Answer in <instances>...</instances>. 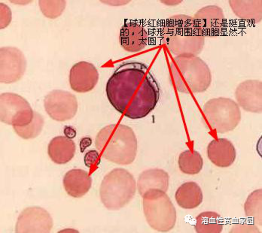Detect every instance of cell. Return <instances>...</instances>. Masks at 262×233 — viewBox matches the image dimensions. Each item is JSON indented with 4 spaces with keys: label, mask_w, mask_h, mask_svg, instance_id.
I'll list each match as a JSON object with an SVG mask.
<instances>
[{
    "label": "cell",
    "mask_w": 262,
    "mask_h": 233,
    "mask_svg": "<svg viewBox=\"0 0 262 233\" xmlns=\"http://www.w3.org/2000/svg\"><path fill=\"white\" fill-rule=\"evenodd\" d=\"M12 14L10 8L4 3H0V28H6L12 22Z\"/></svg>",
    "instance_id": "28"
},
{
    "label": "cell",
    "mask_w": 262,
    "mask_h": 233,
    "mask_svg": "<svg viewBox=\"0 0 262 233\" xmlns=\"http://www.w3.org/2000/svg\"><path fill=\"white\" fill-rule=\"evenodd\" d=\"M163 44L176 56H198L202 52L205 37L194 26L193 18L186 14L172 16L161 29Z\"/></svg>",
    "instance_id": "2"
},
{
    "label": "cell",
    "mask_w": 262,
    "mask_h": 233,
    "mask_svg": "<svg viewBox=\"0 0 262 233\" xmlns=\"http://www.w3.org/2000/svg\"><path fill=\"white\" fill-rule=\"evenodd\" d=\"M69 81L70 87L75 92L79 94L90 92L98 83V70L89 62H79L70 69Z\"/></svg>",
    "instance_id": "15"
},
{
    "label": "cell",
    "mask_w": 262,
    "mask_h": 233,
    "mask_svg": "<svg viewBox=\"0 0 262 233\" xmlns=\"http://www.w3.org/2000/svg\"><path fill=\"white\" fill-rule=\"evenodd\" d=\"M66 192L73 198L85 196L92 186V178L87 171L73 169L65 174L63 179Z\"/></svg>",
    "instance_id": "17"
},
{
    "label": "cell",
    "mask_w": 262,
    "mask_h": 233,
    "mask_svg": "<svg viewBox=\"0 0 262 233\" xmlns=\"http://www.w3.org/2000/svg\"><path fill=\"white\" fill-rule=\"evenodd\" d=\"M137 192L134 175L122 168H116L105 175L100 188V197L105 208L118 211L125 207Z\"/></svg>",
    "instance_id": "5"
},
{
    "label": "cell",
    "mask_w": 262,
    "mask_h": 233,
    "mask_svg": "<svg viewBox=\"0 0 262 233\" xmlns=\"http://www.w3.org/2000/svg\"><path fill=\"white\" fill-rule=\"evenodd\" d=\"M96 148L107 160L127 166L137 157L138 143L135 132L124 124H110L99 131Z\"/></svg>",
    "instance_id": "3"
},
{
    "label": "cell",
    "mask_w": 262,
    "mask_h": 233,
    "mask_svg": "<svg viewBox=\"0 0 262 233\" xmlns=\"http://www.w3.org/2000/svg\"><path fill=\"white\" fill-rule=\"evenodd\" d=\"M192 18L194 26L205 38L220 35L226 24L223 9L215 5L203 7L194 14Z\"/></svg>",
    "instance_id": "12"
},
{
    "label": "cell",
    "mask_w": 262,
    "mask_h": 233,
    "mask_svg": "<svg viewBox=\"0 0 262 233\" xmlns=\"http://www.w3.org/2000/svg\"><path fill=\"white\" fill-rule=\"evenodd\" d=\"M54 222L49 212L41 207H29L20 214L16 223L17 233H48Z\"/></svg>",
    "instance_id": "11"
},
{
    "label": "cell",
    "mask_w": 262,
    "mask_h": 233,
    "mask_svg": "<svg viewBox=\"0 0 262 233\" xmlns=\"http://www.w3.org/2000/svg\"><path fill=\"white\" fill-rule=\"evenodd\" d=\"M119 41L126 52H142L149 42V33L143 21L130 20L125 22L121 27Z\"/></svg>",
    "instance_id": "13"
},
{
    "label": "cell",
    "mask_w": 262,
    "mask_h": 233,
    "mask_svg": "<svg viewBox=\"0 0 262 233\" xmlns=\"http://www.w3.org/2000/svg\"><path fill=\"white\" fill-rule=\"evenodd\" d=\"M203 111L212 130L218 133H227L235 130L241 123L239 105L230 98L212 99L205 103Z\"/></svg>",
    "instance_id": "7"
},
{
    "label": "cell",
    "mask_w": 262,
    "mask_h": 233,
    "mask_svg": "<svg viewBox=\"0 0 262 233\" xmlns=\"http://www.w3.org/2000/svg\"><path fill=\"white\" fill-rule=\"evenodd\" d=\"M43 116L38 112H34L33 121L25 127H13L14 132L23 139H33L39 136L44 127Z\"/></svg>",
    "instance_id": "25"
},
{
    "label": "cell",
    "mask_w": 262,
    "mask_h": 233,
    "mask_svg": "<svg viewBox=\"0 0 262 233\" xmlns=\"http://www.w3.org/2000/svg\"><path fill=\"white\" fill-rule=\"evenodd\" d=\"M229 6L236 17L250 23L262 20L261 0H230Z\"/></svg>",
    "instance_id": "20"
},
{
    "label": "cell",
    "mask_w": 262,
    "mask_h": 233,
    "mask_svg": "<svg viewBox=\"0 0 262 233\" xmlns=\"http://www.w3.org/2000/svg\"><path fill=\"white\" fill-rule=\"evenodd\" d=\"M143 212L150 227L160 232H170L177 223V209L168 195L151 189L143 196Z\"/></svg>",
    "instance_id": "6"
},
{
    "label": "cell",
    "mask_w": 262,
    "mask_h": 233,
    "mask_svg": "<svg viewBox=\"0 0 262 233\" xmlns=\"http://www.w3.org/2000/svg\"><path fill=\"white\" fill-rule=\"evenodd\" d=\"M76 144L66 136L54 137L48 146V154L52 162L64 165L70 162L76 154Z\"/></svg>",
    "instance_id": "19"
},
{
    "label": "cell",
    "mask_w": 262,
    "mask_h": 233,
    "mask_svg": "<svg viewBox=\"0 0 262 233\" xmlns=\"http://www.w3.org/2000/svg\"><path fill=\"white\" fill-rule=\"evenodd\" d=\"M175 199L179 206L183 209H194L204 200L201 187L194 181L185 182L177 189Z\"/></svg>",
    "instance_id": "21"
},
{
    "label": "cell",
    "mask_w": 262,
    "mask_h": 233,
    "mask_svg": "<svg viewBox=\"0 0 262 233\" xmlns=\"http://www.w3.org/2000/svg\"><path fill=\"white\" fill-rule=\"evenodd\" d=\"M44 107L52 119L64 122L76 116L79 105L74 94L68 91L54 90L45 97Z\"/></svg>",
    "instance_id": "9"
},
{
    "label": "cell",
    "mask_w": 262,
    "mask_h": 233,
    "mask_svg": "<svg viewBox=\"0 0 262 233\" xmlns=\"http://www.w3.org/2000/svg\"><path fill=\"white\" fill-rule=\"evenodd\" d=\"M176 88L183 94L205 92L212 83L208 65L198 56H177L170 65Z\"/></svg>",
    "instance_id": "4"
},
{
    "label": "cell",
    "mask_w": 262,
    "mask_h": 233,
    "mask_svg": "<svg viewBox=\"0 0 262 233\" xmlns=\"http://www.w3.org/2000/svg\"><path fill=\"white\" fill-rule=\"evenodd\" d=\"M236 103L244 111L261 113L262 83L259 80H247L236 87Z\"/></svg>",
    "instance_id": "14"
},
{
    "label": "cell",
    "mask_w": 262,
    "mask_h": 233,
    "mask_svg": "<svg viewBox=\"0 0 262 233\" xmlns=\"http://www.w3.org/2000/svg\"><path fill=\"white\" fill-rule=\"evenodd\" d=\"M93 140L91 137L86 136L80 140L79 147L81 153H84L88 148L92 145Z\"/></svg>",
    "instance_id": "30"
},
{
    "label": "cell",
    "mask_w": 262,
    "mask_h": 233,
    "mask_svg": "<svg viewBox=\"0 0 262 233\" xmlns=\"http://www.w3.org/2000/svg\"><path fill=\"white\" fill-rule=\"evenodd\" d=\"M223 218L215 212H204L196 218L194 230L196 233H221L223 230Z\"/></svg>",
    "instance_id": "22"
},
{
    "label": "cell",
    "mask_w": 262,
    "mask_h": 233,
    "mask_svg": "<svg viewBox=\"0 0 262 233\" xmlns=\"http://www.w3.org/2000/svg\"><path fill=\"white\" fill-rule=\"evenodd\" d=\"M34 112L26 99L14 92L0 96V120L12 127H25L33 121Z\"/></svg>",
    "instance_id": "8"
},
{
    "label": "cell",
    "mask_w": 262,
    "mask_h": 233,
    "mask_svg": "<svg viewBox=\"0 0 262 233\" xmlns=\"http://www.w3.org/2000/svg\"><path fill=\"white\" fill-rule=\"evenodd\" d=\"M105 92L113 108L126 118H144L157 106L160 99L158 81L140 62H126L107 81Z\"/></svg>",
    "instance_id": "1"
},
{
    "label": "cell",
    "mask_w": 262,
    "mask_h": 233,
    "mask_svg": "<svg viewBox=\"0 0 262 233\" xmlns=\"http://www.w3.org/2000/svg\"><path fill=\"white\" fill-rule=\"evenodd\" d=\"M39 6L45 17L56 19L64 12L67 1L65 0H40Z\"/></svg>",
    "instance_id": "26"
},
{
    "label": "cell",
    "mask_w": 262,
    "mask_h": 233,
    "mask_svg": "<svg viewBox=\"0 0 262 233\" xmlns=\"http://www.w3.org/2000/svg\"><path fill=\"white\" fill-rule=\"evenodd\" d=\"M100 154L98 151L95 150H91L89 152L86 153L84 156V165L89 168H92V167L97 164L100 160Z\"/></svg>",
    "instance_id": "29"
},
{
    "label": "cell",
    "mask_w": 262,
    "mask_h": 233,
    "mask_svg": "<svg viewBox=\"0 0 262 233\" xmlns=\"http://www.w3.org/2000/svg\"><path fill=\"white\" fill-rule=\"evenodd\" d=\"M63 133H64L65 136L67 138L73 139V138H76L77 132H76V130L73 127L66 126L64 130H63Z\"/></svg>",
    "instance_id": "31"
},
{
    "label": "cell",
    "mask_w": 262,
    "mask_h": 233,
    "mask_svg": "<svg viewBox=\"0 0 262 233\" xmlns=\"http://www.w3.org/2000/svg\"><path fill=\"white\" fill-rule=\"evenodd\" d=\"M244 212L247 218L261 226L262 225V190L258 189L249 195L244 204Z\"/></svg>",
    "instance_id": "24"
},
{
    "label": "cell",
    "mask_w": 262,
    "mask_h": 233,
    "mask_svg": "<svg viewBox=\"0 0 262 233\" xmlns=\"http://www.w3.org/2000/svg\"><path fill=\"white\" fill-rule=\"evenodd\" d=\"M27 69V60L23 52L15 47L0 49V80L4 84L20 81Z\"/></svg>",
    "instance_id": "10"
},
{
    "label": "cell",
    "mask_w": 262,
    "mask_h": 233,
    "mask_svg": "<svg viewBox=\"0 0 262 233\" xmlns=\"http://www.w3.org/2000/svg\"><path fill=\"white\" fill-rule=\"evenodd\" d=\"M179 168L186 175H198L204 167V159L199 152L194 150H185L178 159Z\"/></svg>",
    "instance_id": "23"
},
{
    "label": "cell",
    "mask_w": 262,
    "mask_h": 233,
    "mask_svg": "<svg viewBox=\"0 0 262 233\" xmlns=\"http://www.w3.org/2000/svg\"><path fill=\"white\" fill-rule=\"evenodd\" d=\"M207 157L215 167L228 168L235 162L236 151L234 144L228 138L212 140L207 148Z\"/></svg>",
    "instance_id": "16"
},
{
    "label": "cell",
    "mask_w": 262,
    "mask_h": 233,
    "mask_svg": "<svg viewBox=\"0 0 262 233\" xmlns=\"http://www.w3.org/2000/svg\"><path fill=\"white\" fill-rule=\"evenodd\" d=\"M230 233H260L261 231L258 229V226L252 223H245V222H239L233 225L231 229H230Z\"/></svg>",
    "instance_id": "27"
},
{
    "label": "cell",
    "mask_w": 262,
    "mask_h": 233,
    "mask_svg": "<svg viewBox=\"0 0 262 233\" xmlns=\"http://www.w3.org/2000/svg\"><path fill=\"white\" fill-rule=\"evenodd\" d=\"M170 184V176L164 169H149L143 171L137 181L139 194L143 196L151 189L160 190L167 193Z\"/></svg>",
    "instance_id": "18"
}]
</instances>
